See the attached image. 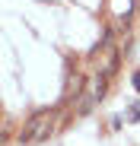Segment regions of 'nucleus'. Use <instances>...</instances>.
<instances>
[{
    "label": "nucleus",
    "mask_w": 140,
    "mask_h": 146,
    "mask_svg": "<svg viewBox=\"0 0 140 146\" xmlns=\"http://www.w3.org/2000/svg\"><path fill=\"white\" fill-rule=\"evenodd\" d=\"M54 121H57V111H54V108H41V111H35L26 124L19 127L16 143L29 146V143H41V140H48L51 130H54Z\"/></svg>",
    "instance_id": "obj_1"
},
{
    "label": "nucleus",
    "mask_w": 140,
    "mask_h": 146,
    "mask_svg": "<svg viewBox=\"0 0 140 146\" xmlns=\"http://www.w3.org/2000/svg\"><path fill=\"white\" fill-rule=\"evenodd\" d=\"M80 95H83V73H80V70H73V73L67 76V89H64V99L70 102V99H80Z\"/></svg>",
    "instance_id": "obj_2"
},
{
    "label": "nucleus",
    "mask_w": 140,
    "mask_h": 146,
    "mask_svg": "<svg viewBox=\"0 0 140 146\" xmlns=\"http://www.w3.org/2000/svg\"><path fill=\"white\" fill-rule=\"evenodd\" d=\"M118 60H121V54H118V48H108V54H105V60H102V76H115L118 73Z\"/></svg>",
    "instance_id": "obj_3"
},
{
    "label": "nucleus",
    "mask_w": 140,
    "mask_h": 146,
    "mask_svg": "<svg viewBox=\"0 0 140 146\" xmlns=\"http://www.w3.org/2000/svg\"><path fill=\"white\" fill-rule=\"evenodd\" d=\"M127 111H131L127 117H131V121H134V124H137V121H140V102H134V105H131Z\"/></svg>",
    "instance_id": "obj_4"
},
{
    "label": "nucleus",
    "mask_w": 140,
    "mask_h": 146,
    "mask_svg": "<svg viewBox=\"0 0 140 146\" xmlns=\"http://www.w3.org/2000/svg\"><path fill=\"white\" fill-rule=\"evenodd\" d=\"M131 86H134V89H137V92H140V67H137V70H134V73H131Z\"/></svg>",
    "instance_id": "obj_5"
}]
</instances>
